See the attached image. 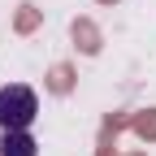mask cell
<instances>
[{
  "instance_id": "7a4b0ae2",
  "label": "cell",
  "mask_w": 156,
  "mask_h": 156,
  "mask_svg": "<svg viewBox=\"0 0 156 156\" xmlns=\"http://www.w3.org/2000/svg\"><path fill=\"white\" fill-rule=\"evenodd\" d=\"M39 143L30 130H0V156H35Z\"/></svg>"
},
{
  "instance_id": "6da1fadb",
  "label": "cell",
  "mask_w": 156,
  "mask_h": 156,
  "mask_svg": "<svg viewBox=\"0 0 156 156\" xmlns=\"http://www.w3.org/2000/svg\"><path fill=\"white\" fill-rule=\"evenodd\" d=\"M35 113H39V100L30 87H22V83L0 87V130H30Z\"/></svg>"
}]
</instances>
